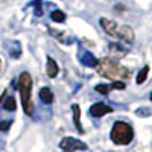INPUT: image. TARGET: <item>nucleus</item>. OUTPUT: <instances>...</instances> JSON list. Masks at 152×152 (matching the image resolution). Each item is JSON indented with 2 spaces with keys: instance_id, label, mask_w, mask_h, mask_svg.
I'll return each mask as SVG.
<instances>
[{
  "instance_id": "obj_11",
  "label": "nucleus",
  "mask_w": 152,
  "mask_h": 152,
  "mask_svg": "<svg viewBox=\"0 0 152 152\" xmlns=\"http://www.w3.org/2000/svg\"><path fill=\"white\" fill-rule=\"evenodd\" d=\"M40 99H41L43 104L50 105L53 102V93H52V90H50L49 87H43L40 90Z\"/></svg>"
},
{
  "instance_id": "obj_16",
  "label": "nucleus",
  "mask_w": 152,
  "mask_h": 152,
  "mask_svg": "<svg viewBox=\"0 0 152 152\" xmlns=\"http://www.w3.org/2000/svg\"><path fill=\"white\" fill-rule=\"evenodd\" d=\"M31 6L35 9V15L37 17H41L43 15V5H41L40 0H34V2L31 3Z\"/></svg>"
},
{
  "instance_id": "obj_2",
  "label": "nucleus",
  "mask_w": 152,
  "mask_h": 152,
  "mask_svg": "<svg viewBox=\"0 0 152 152\" xmlns=\"http://www.w3.org/2000/svg\"><path fill=\"white\" fill-rule=\"evenodd\" d=\"M17 88L20 91V99H21V107L23 111L26 116L32 117L34 113H35V105H34V100H32V76L28 72H21L18 76V81H17Z\"/></svg>"
},
{
  "instance_id": "obj_1",
  "label": "nucleus",
  "mask_w": 152,
  "mask_h": 152,
  "mask_svg": "<svg viewBox=\"0 0 152 152\" xmlns=\"http://www.w3.org/2000/svg\"><path fill=\"white\" fill-rule=\"evenodd\" d=\"M94 69L100 76H104V78H107L110 81H123V79L129 78V70L111 58L99 59L97 66Z\"/></svg>"
},
{
  "instance_id": "obj_18",
  "label": "nucleus",
  "mask_w": 152,
  "mask_h": 152,
  "mask_svg": "<svg viewBox=\"0 0 152 152\" xmlns=\"http://www.w3.org/2000/svg\"><path fill=\"white\" fill-rule=\"evenodd\" d=\"M5 93H6V90H5V88H3L2 82H0V104H2V97L5 96Z\"/></svg>"
},
{
  "instance_id": "obj_14",
  "label": "nucleus",
  "mask_w": 152,
  "mask_h": 152,
  "mask_svg": "<svg viewBox=\"0 0 152 152\" xmlns=\"http://www.w3.org/2000/svg\"><path fill=\"white\" fill-rule=\"evenodd\" d=\"M148 73H149V66H145L140 72H138V75H137V79H135V82L140 85V84H143L146 79H148Z\"/></svg>"
},
{
  "instance_id": "obj_12",
  "label": "nucleus",
  "mask_w": 152,
  "mask_h": 152,
  "mask_svg": "<svg viewBox=\"0 0 152 152\" xmlns=\"http://www.w3.org/2000/svg\"><path fill=\"white\" fill-rule=\"evenodd\" d=\"M15 108H17V102H15V99L12 97V96H9V97H6L5 100H3V110L5 111H15Z\"/></svg>"
},
{
  "instance_id": "obj_5",
  "label": "nucleus",
  "mask_w": 152,
  "mask_h": 152,
  "mask_svg": "<svg viewBox=\"0 0 152 152\" xmlns=\"http://www.w3.org/2000/svg\"><path fill=\"white\" fill-rule=\"evenodd\" d=\"M59 148L64 152H76V151H87L88 146L79 138H73V137H64L59 142Z\"/></svg>"
},
{
  "instance_id": "obj_13",
  "label": "nucleus",
  "mask_w": 152,
  "mask_h": 152,
  "mask_svg": "<svg viewBox=\"0 0 152 152\" xmlns=\"http://www.w3.org/2000/svg\"><path fill=\"white\" fill-rule=\"evenodd\" d=\"M50 18H52V21H55V23H64L66 21V12H62L59 9H55L52 14H50Z\"/></svg>"
},
{
  "instance_id": "obj_17",
  "label": "nucleus",
  "mask_w": 152,
  "mask_h": 152,
  "mask_svg": "<svg viewBox=\"0 0 152 152\" xmlns=\"http://www.w3.org/2000/svg\"><path fill=\"white\" fill-rule=\"evenodd\" d=\"M12 125V120H2L0 122V131H8Z\"/></svg>"
},
{
  "instance_id": "obj_7",
  "label": "nucleus",
  "mask_w": 152,
  "mask_h": 152,
  "mask_svg": "<svg viewBox=\"0 0 152 152\" xmlns=\"http://www.w3.org/2000/svg\"><path fill=\"white\" fill-rule=\"evenodd\" d=\"M88 111H90V116L91 117H96L97 119V117H104V116H107V114L113 113V108L110 105L104 104V102H97V104H93Z\"/></svg>"
},
{
  "instance_id": "obj_19",
  "label": "nucleus",
  "mask_w": 152,
  "mask_h": 152,
  "mask_svg": "<svg viewBox=\"0 0 152 152\" xmlns=\"http://www.w3.org/2000/svg\"><path fill=\"white\" fill-rule=\"evenodd\" d=\"M2 62H3V61H2V58H0V70H2Z\"/></svg>"
},
{
  "instance_id": "obj_4",
  "label": "nucleus",
  "mask_w": 152,
  "mask_h": 152,
  "mask_svg": "<svg viewBox=\"0 0 152 152\" xmlns=\"http://www.w3.org/2000/svg\"><path fill=\"white\" fill-rule=\"evenodd\" d=\"M110 138L114 145H119V146H126L132 142L134 138V129L132 126L128 122H123V120H117L114 122L111 132H110Z\"/></svg>"
},
{
  "instance_id": "obj_9",
  "label": "nucleus",
  "mask_w": 152,
  "mask_h": 152,
  "mask_svg": "<svg viewBox=\"0 0 152 152\" xmlns=\"http://www.w3.org/2000/svg\"><path fill=\"white\" fill-rule=\"evenodd\" d=\"M59 73V66L58 62L53 59L47 56V64H46V75L49 76V78H56V75Z\"/></svg>"
},
{
  "instance_id": "obj_3",
  "label": "nucleus",
  "mask_w": 152,
  "mask_h": 152,
  "mask_svg": "<svg viewBox=\"0 0 152 152\" xmlns=\"http://www.w3.org/2000/svg\"><path fill=\"white\" fill-rule=\"evenodd\" d=\"M100 26H102V29L110 37L117 38V40H120L126 44H132L135 40L134 31L129 26H126V24H119V23L108 20V18H100Z\"/></svg>"
},
{
  "instance_id": "obj_10",
  "label": "nucleus",
  "mask_w": 152,
  "mask_h": 152,
  "mask_svg": "<svg viewBox=\"0 0 152 152\" xmlns=\"http://www.w3.org/2000/svg\"><path fill=\"white\" fill-rule=\"evenodd\" d=\"M72 111H73V123L76 126L79 134H84V128H82V123H81V108L78 104H73L72 105Z\"/></svg>"
},
{
  "instance_id": "obj_6",
  "label": "nucleus",
  "mask_w": 152,
  "mask_h": 152,
  "mask_svg": "<svg viewBox=\"0 0 152 152\" xmlns=\"http://www.w3.org/2000/svg\"><path fill=\"white\" fill-rule=\"evenodd\" d=\"M126 85L123 81H113L111 84H99L94 87V90L100 94H108L113 90H125Z\"/></svg>"
},
{
  "instance_id": "obj_8",
  "label": "nucleus",
  "mask_w": 152,
  "mask_h": 152,
  "mask_svg": "<svg viewBox=\"0 0 152 152\" xmlns=\"http://www.w3.org/2000/svg\"><path fill=\"white\" fill-rule=\"evenodd\" d=\"M78 59H79V62H81L82 66H87V67H96V66H97V62H99V59H97L91 52H88V50H84V49L79 50Z\"/></svg>"
},
{
  "instance_id": "obj_15",
  "label": "nucleus",
  "mask_w": 152,
  "mask_h": 152,
  "mask_svg": "<svg viewBox=\"0 0 152 152\" xmlns=\"http://www.w3.org/2000/svg\"><path fill=\"white\" fill-rule=\"evenodd\" d=\"M110 50H111L113 53L119 55V56H125V55H126V50H125V49H122L119 44H114V43H111V44H110Z\"/></svg>"
},
{
  "instance_id": "obj_20",
  "label": "nucleus",
  "mask_w": 152,
  "mask_h": 152,
  "mask_svg": "<svg viewBox=\"0 0 152 152\" xmlns=\"http://www.w3.org/2000/svg\"><path fill=\"white\" fill-rule=\"evenodd\" d=\"M151 100H152V93H151Z\"/></svg>"
}]
</instances>
